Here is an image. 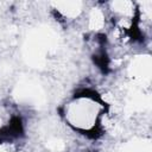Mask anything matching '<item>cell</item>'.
I'll list each match as a JSON object with an SVG mask.
<instances>
[{"label": "cell", "instance_id": "1", "mask_svg": "<svg viewBox=\"0 0 152 152\" xmlns=\"http://www.w3.org/2000/svg\"><path fill=\"white\" fill-rule=\"evenodd\" d=\"M93 59H94V63L104 72H107V70H108V57H107V55L102 51V52H100V53H97V55H94V57H93Z\"/></svg>", "mask_w": 152, "mask_h": 152}]
</instances>
